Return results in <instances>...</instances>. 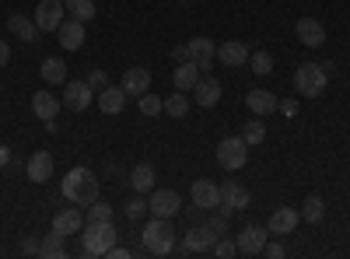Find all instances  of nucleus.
<instances>
[{
  "instance_id": "1",
  "label": "nucleus",
  "mask_w": 350,
  "mask_h": 259,
  "mask_svg": "<svg viewBox=\"0 0 350 259\" xmlns=\"http://www.w3.org/2000/svg\"><path fill=\"white\" fill-rule=\"evenodd\" d=\"M64 200H70L74 207H92L98 200V179L92 176V168H70L64 176Z\"/></svg>"
},
{
  "instance_id": "2",
  "label": "nucleus",
  "mask_w": 350,
  "mask_h": 259,
  "mask_svg": "<svg viewBox=\"0 0 350 259\" xmlns=\"http://www.w3.org/2000/svg\"><path fill=\"white\" fill-rule=\"evenodd\" d=\"M140 242H144V252L148 256H168L175 249V228L168 224V217H154L148 221V228L140 232Z\"/></svg>"
},
{
  "instance_id": "3",
  "label": "nucleus",
  "mask_w": 350,
  "mask_h": 259,
  "mask_svg": "<svg viewBox=\"0 0 350 259\" xmlns=\"http://www.w3.org/2000/svg\"><path fill=\"white\" fill-rule=\"evenodd\" d=\"M116 228L112 221H88L84 228V256H105L116 245Z\"/></svg>"
},
{
  "instance_id": "4",
  "label": "nucleus",
  "mask_w": 350,
  "mask_h": 259,
  "mask_svg": "<svg viewBox=\"0 0 350 259\" xmlns=\"http://www.w3.org/2000/svg\"><path fill=\"white\" fill-rule=\"evenodd\" d=\"M326 84H329V77H326V70L319 67V64H301L295 70V88L305 98H319V95L326 92Z\"/></svg>"
},
{
  "instance_id": "5",
  "label": "nucleus",
  "mask_w": 350,
  "mask_h": 259,
  "mask_svg": "<svg viewBox=\"0 0 350 259\" xmlns=\"http://www.w3.org/2000/svg\"><path fill=\"white\" fill-rule=\"evenodd\" d=\"M245 161H249V144L242 137H224L217 144V165L224 172H239Z\"/></svg>"
},
{
  "instance_id": "6",
  "label": "nucleus",
  "mask_w": 350,
  "mask_h": 259,
  "mask_svg": "<svg viewBox=\"0 0 350 259\" xmlns=\"http://www.w3.org/2000/svg\"><path fill=\"white\" fill-rule=\"evenodd\" d=\"M148 210H151L154 217H175V214L183 210V196L175 193V189H151Z\"/></svg>"
},
{
  "instance_id": "7",
  "label": "nucleus",
  "mask_w": 350,
  "mask_h": 259,
  "mask_svg": "<svg viewBox=\"0 0 350 259\" xmlns=\"http://www.w3.org/2000/svg\"><path fill=\"white\" fill-rule=\"evenodd\" d=\"M267 238H270V228L245 224L242 235L235 238V245H239V252H245V256H262V249H267Z\"/></svg>"
},
{
  "instance_id": "8",
  "label": "nucleus",
  "mask_w": 350,
  "mask_h": 259,
  "mask_svg": "<svg viewBox=\"0 0 350 259\" xmlns=\"http://www.w3.org/2000/svg\"><path fill=\"white\" fill-rule=\"evenodd\" d=\"M64 11H67L64 0H42L36 8V28L39 32H56L64 25Z\"/></svg>"
},
{
  "instance_id": "9",
  "label": "nucleus",
  "mask_w": 350,
  "mask_h": 259,
  "mask_svg": "<svg viewBox=\"0 0 350 259\" xmlns=\"http://www.w3.org/2000/svg\"><path fill=\"white\" fill-rule=\"evenodd\" d=\"M249 189L242 186V182H235V179H228L224 186H221V214H231V210H245L249 207Z\"/></svg>"
},
{
  "instance_id": "10",
  "label": "nucleus",
  "mask_w": 350,
  "mask_h": 259,
  "mask_svg": "<svg viewBox=\"0 0 350 259\" xmlns=\"http://www.w3.org/2000/svg\"><path fill=\"white\" fill-rule=\"evenodd\" d=\"M92 84L88 81H70V84H64V105L70 109V112H84L88 105H92Z\"/></svg>"
},
{
  "instance_id": "11",
  "label": "nucleus",
  "mask_w": 350,
  "mask_h": 259,
  "mask_svg": "<svg viewBox=\"0 0 350 259\" xmlns=\"http://www.w3.org/2000/svg\"><path fill=\"white\" fill-rule=\"evenodd\" d=\"M186 46H189V60H193L203 74H207V70H211V64H214V56H217L214 39H207V36H196V39H189Z\"/></svg>"
},
{
  "instance_id": "12",
  "label": "nucleus",
  "mask_w": 350,
  "mask_h": 259,
  "mask_svg": "<svg viewBox=\"0 0 350 259\" xmlns=\"http://www.w3.org/2000/svg\"><path fill=\"white\" fill-rule=\"evenodd\" d=\"M193 207H200V210L221 207V186H214V182H207V179H196V182H193Z\"/></svg>"
},
{
  "instance_id": "13",
  "label": "nucleus",
  "mask_w": 350,
  "mask_h": 259,
  "mask_svg": "<svg viewBox=\"0 0 350 259\" xmlns=\"http://www.w3.org/2000/svg\"><path fill=\"white\" fill-rule=\"evenodd\" d=\"M53 154L49 151H36L32 158H28L25 161V172H28V179H32V182H49L53 179Z\"/></svg>"
},
{
  "instance_id": "14",
  "label": "nucleus",
  "mask_w": 350,
  "mask_h": 259,
  "mask_svg": "<svg viewBox=\"0 0 350 259\" xmlns=\"http://www.w3.org/2000/svg\"><path fill=\"white\" fill-rule=\"evenodd\" d=\"M217 60L224 67H245L249 64V46L239 42V39H228V42L217 46Z\"/></svg>"
},
{
  "instance_id": "15",
  "label": "nucleus",
  "mask_w": 350,
  "mask_h": 259,
  "mask_svg": "<svg viewBox=\"0 0 350 259\" xmlns=\"http://www.w3.org/2000/svg\"><path fill=\"white\" fill-rule=\"evenodd\" d=\"M214 242H217V235L211 232L207 224H203V228H189L186 238H183V252H211Z\"/></svg>"
},
{
  "instance_id": "16",
  "label": "nucleus",
  "mask_w": 350,
  "mask_h": 259,
  "mask_svg": "<svg viewBox=\"0 0 350 259\" xmlns=\"http://www.w3.org/2000/svg\"><path fill=\"white\" fill-rule=\"evenodd\" d=\"M193 95H196V105H200V109H214V105L221 102V81H214V77L203 74V77L196 81Z\"/></svg>"
},
{
  "instance_id": "17",
  "label": "nucleus",
  "mask_w": 350,
  "mask_h": 259,
  "mask_svg": "<svg viewBox=\"0 0 350 259\" xmlns=\"http://www.w3.org/2000/svg\"><path fill=\"white\" fill-rule=\"evenodd\" d=\"M295 32H298V39H301L305 46H312V49H319V46L326 42V25L315 21V18H301V21L295 25Z\"/></svg>"
},
{
  "instance_id": "18",
  "label": "nucleus",
  "mask_w": 350,
  "mask_h": 259,
  "mask_svg": "<svg viewBox=\"0 0 350 259\" xmlns=\"http://www.w3.org/2000/svg\"><path fill=\"white\" fill-rule=\"evenodd\" d=\"M120 88L126 92V95H144V92H148L151 88V70L148 67H130L126 74H123V81H120Z\"/></svg>"
},
{
  "instance_id": "19",
  "label": "nucleus",
  "mask_w": 350,
  "mask_h": 259,
  "mask_svg": "<svg viewBox=\"0 0 350 259\" xmlns=\"http://www.w3.org/2000/svg\"><path fill=\"white\" fill-rule=\"evenodd\" d=\"M277 95L273 92H262V88H256V92H249L245 95V105H249V112H252V116H262V120H267L270 116V112H277Z\"/></svg>"
},
{
  "instance_id": "20",
  "label": "nucleus",
  "mask_w": 350,
  "mask_h": 259,
  "mask_svg": "<svg viewBox=\"0 0 350 259\" xmlns=\"http://www.w3.org/2000/svg\"><path fill=\"white\" fill-rule=\"evenodd\" d=\"M56 36H60V39H56V42H60L64 49H81L84 46V21H77V18H70V21H64L60 28H56Z\"/></svg>"
},
{
  "instance_id": "21",
  "label": "nucleus",
  "mask_w": 350,
  "mask_h": 259,
  "mask_svg": "<svg viewBox=\"0 0 350 259\" xmlns=\"http://www.w3.org/2000/svg\"><path fill=\"white\" fill-rule=\"evenodd\" d=\"M298 221H301V214H298V210H291V207H277L267 228H270V235H291V232L298 228Z\"/></svg>"
},
{
  "instance_id": "22",
  "label": "nucleus",
  "mask_w": 350,
  "mask_h": 259,
  "mask_svg": "<svg viewBox=\"0 0 350 259\" xmlns=\"http://www.w3.org/2000/svg\"><path fill=\"white\" fill-rule=\"evenodd\" d=\"M32 112H36L42 123H53L56 116H60V98L49 95V92H36L32 95Z\"/></svg>"
},
{
  "instance_id": "23",
  "label": "nucleus",
  "mask_w": 350,
  "mask_h": 259,
  "mask_svg": "<svg viewBox=\"0 0 350 259\" xmlns=\"http://www.w3.org/2000/svg\"><path fill=\"white\" fill-rule=\"evenodd\" d=\"M203 77V70L193 64V60H186V64H179L172 70V81H175V92H193L196 88V81Z\"/></svg>"
},
{
  "instance_id": "24",
  "label": "nucleus",
  "mask_w": 350,
  "mask_h": 259,
  "mask_svg": "<svg viewBox=\"0 0 350 259\" xmlns=\"http://www.w3.org/2000/svg\"><path fill=\"white\" fill-rule=\"evenodd\" d=\"M123 105H126V92L123 88H102L98 92V109L105 112V116H116V112H123Z\"/></svg>"
},
{
  "instance_id": "25",
  "label": "nucleus",
  "mask_w": 350,
  "mask_h": 259,
  "mask_svg": "<svg viewBox=\"0 0 350 259\" xmlns=\"http://www.w3.org/2000/svg\"><path fill=\"white\" fill-rule=\"evenodd\" d=\"M53 228H56L60 235H74V232H81V228H84V214H81L77 207H70V210H60V214L53 217Z\"/></svg>"
},
{
  "instance_id": "26",
  "label": "nucleus",
  "mask_w": 350,
  "mask_h": 259,
  "mask_svg": "<svg viewBox=\"0 0 350 259\" xmlns=\"http://www.w3.org/2000/svg\"><path fill=\"white\" fill-rule=\"evenodd\" d=\"M64 238H67V235H60V232L53 228L49 235H42V238H39V256H46V259H60V256L67 252Z\"/></svg>"
},
{
  "instance_id": "27",
  "label": "nucleus",
  "mask_w": 350,
  "mask_h": 259,
  "mask_svg": "<svg viewBox=\"0 0 350 259\" xmlns=\"http://www.w3.org/2000/svg\"><path fill=\"white\" fill-rule=\"evenodd\" d=\"M8 28H11L18 39H25V42H36V32H39L36 21L25 18V14H11V18H8Z\"/></svg>"
},
{
  "instance_id": "28",
  "label": "nucleus",
  "mask_w": 350,
  "mask_h": 259,
  "mask_svg": "<svg viewBox=\"0 0 350 259\" xmlns=\"http://www.w3.org/2000/svg\"><path fill=\"white\" fill-rule=\"evenodd\" d=\"M130 186H133L137 193H151V189H154V168H151V165H137V168L130 172Z\"/></svg>"
},
{
  "instance_id": "29",
  "label": "nucleus",
  "mask_w": 350,
  "mask_h": 259,
  "mask_svg": "<svg viewBox=\"0 0 350 259\" xmlns=\"http://www.w3.org/2000/svg\"><path fill=\"white\" fill-rule=\"evenodd\" d=\"M67 77V64L56 60V56H49V60H42V81L46 84H64Z\"/></svg>"
},
{
  "instance_id": "30",
  "label": "nucleus",
  "mask_w": 350,
  "mask_h": 259,
  "mask_svg": "<svg viewBox=\"0 0 350 259\" xmlns=\"http://www.w3.org/2000/svg\"><path fill=\"white\" fill-rule=\"evenodd\" d=\"M249 70H252V74H259V77L273 74V56H270L267 49H256V53H249Z\"/></svg>"
},
{
  "instance_id": "31",
  "label": "nucleus",
  "mask_w": 350,
  "mask_h": 259,
  "mask_svg": "<svg viewBox=\"0 0 350 259\" xmlns=\"http://www.w3.org/2000/svg\"><path fill=\"white\" fill-rule=\"evenodd\" d=\"M64 4H67L70 18H77V21H92L95 18V0H64Z\"/></svg>"
},
{
  "instance_id": "32",
  "label": "nucleus",
  "mask_w": 350,
  "mask_h": 259,
  "mask_svg": "<svg viewBox=\"0 0 350 259\" xmlns=\"http://www.w3.org/2000/svg\"><path fill=\"white\" fill-rule=\"evenodd\" d=\"M165 112H168L172 120H183L186 112H189V98H186L183 92H175V95H168V98H165Z\"/></svg>"
},
{
  "instance_id": "33",
  "label": "nucleus",
  "mask_w": 350,
  "mask_h": 259,
  "mask_svg": "<svg viewBox=\"0 0 350 259\" xmlns=\"http://www.w3.org/2000/svg\"><path fill=\"white\" fill-rule=\"evenodd\" d=\"M326 217V204L319 196H312V200H305V207H301V221H308V224H319Z\"/></svg>"
},
{
  "instance_id": "34",
  "label": "nucleus",
  "mask_w": 350,
  "mask_h": 259,
  "mask_svg": "<svg viewBox=\"0 0 350 259\" xmlns=\"http://www.w3.org/2000/svg\"><path fill=\"white\" fill-rule=\"evenodd\" d=\"M262 137H267V123H262V116L249 120V123H245V130H242V140L252 148V144H262Z\"/></svg>"
},
{
  "instance_id": "35",
  "label": "nucleus",
  "mask_w": 350,
  "mask_h": 259,
  "mask_svg": "<svg viewBox=\"0 0 350 259\" xmlns=\"http://www.w3.org/2000/svg\"><path fill=\"white\" fill-rule=\"evenodd\" d=\"M123 214H126L130 221H140L144 214H148V200H144V193H137L133 200H126V204H123Z\"/></svg>"
},
{
  "instance_id": "36",
  "label": "nucleus",
  "mask_w": 350,
  "mask_h": 259,
  "mask_svg": "<svg viewBox=\"0 0 350 259\" xmlns=\"http://www.w3.org/2000/svg\"><path fill=\"white\" fill-rule=\"evenodd\" d=\"M137 102H140V112H144V116H158V112H165V102H161L158 95H151V92H144Z\"/></svg>"
},
{
  "instance_id": "37",
  "label": "nucleus",
  "mask_w": 350,
  "mask_h": 259,
  "mask_svg": "<svg viewBox=\"0 0 350 259\" xmlns=\"http://www.w3.org/2000/svg\"><path fill=\"white\" fill-rule=\"evenodd\" d=\"M88 221H112V207L105 200H95V204L88 207Z\"/></svg>"
},
{
  "instance_id": "38",
  "label": "nucleus",
  "mask_w": 350,
  "mask_h": 259,
  "mask_svg": "<svg viewBox=\"0 0 350 259\" xmlns=\"http://www.w3.org/2000/svg\"><path fill=\"white\" fill-rule=\"evenodd\" d=\"M211 252H214V256H221V259H228V256H235V252H239V245L231 242V238H224V235H221V238L214 242V249H211Z\"/></svg>"
},
{
  "instance_id": "39",
  "label": "nucleus",
  "mask_w": 350,
  "mask_h": 259,
  "mask_svg": "<svg viewBox=\"0 0 350 259\" xmlns=\"http://www.w3.org/2000/svg\"><path fill=\"white\" fill-rule=\"evenodd\" d=\"M203 224H207L211 228V232L221 238L224 232H228V214H214V217H207V221H203Z\"/></svg>"
},
{
  "instance_id": "40",
  "label": "nucleus",
  "mask_w": 350,
  "mask_h": 259,
  "mask_svg": "<svg viewBox=\"0 0 350 259\" xmlns=\"http://www.w3.org/2000/svg\"><path fill=\"white\" fill-rule=\"evenodd\" d=\"M88 84H92V92H102V88H109V74L105 70H92L88 74Z\"/></svg>"
},
{
  "instance_id": "41",
  "label": "nucleus",
  "mask_w": 350,
  "mask_h": 259,
  "mask_svg": "<svg viewBox=\"0 0 350 259\" xmlns=\"http://www.w3.org/2000/svg\"><path fill=\"white\" fill-rule=\"evenodd\" d=\"M277 112H284L287 120H291V116H298V98H284V102H277Z\"/></svg>"
},
{
  "instance_id": "42",
  "label": "nucleus",
  "mask_w": 350,
  "mask_h": 259,
  "mask_svg": "<svg viewBox=\"0 0 350 259\" xmlns=\"http://www.w3.org/2000/svg\"><path fill=\"white\" fill-rule=\"evenodd\" d=\"M262 256H270V259H280V256H284V245H280V242H267V249H262Z\"/></svg>"
},
{
  "instance_id": "43",
  "label": "nucleus",
  "mask_w": 350,
  "mask_h": 259,
  "mask_svg": "<svg viewBox=\"0 0 350 259\" xmlns=\"http://www.w3.org/2000/svg\"><path fill=\"white\" fill-rule=\"evenodd\" d=\"M172 60H175V64H186V60H189V46H175V49H172Z\"/></svg>"
},
{
  "instance_id": "44",
  "label": "nucleus",
  "mask_w": 350,
  "mask_h": 259,
  "mask_svg": "<svg viewBox=\"0 0 350 259\" xmlns=\"http://www.w3.org/2000/svg\"><path fill=\"white\" fill-rule=\"evenodd\" d=\"M8 64H11V46L0 39V67H8Z\"/></svg>"
},
{
  "instance_id": "45",
  "label": "nucleus",
  "mask_w": 350,
  "mask_h": 259,
  "mask_svg": "<svg viewBox=\"0 0 350 259\" xmlns=\"http://www.w3.org/2000/svg\"><path fill=\"white\" fill-rule=\"evenodd\" d=\"M105 256H112V259H130V249H123V245H112Z\"/></svg>"
},
{
  "instance_id": "46",
  "label": "nucleus",
  "mask_w": 350,
  "mask_h": 259,
  "mask_svg": "<svg viewBox=\"0 0 350 259\" xmlns=\"http://www.w3.org/2000/svg\"><path fill=\"white\" fill-rule=\"evenodd\" d=\"M11 161V148H8V144H0V168H4Z\"/></svg>"
},
{
  "instance_id": "47",
  "label": "nucleus",
  "mask_w": 350,
  "mask_h": 259,
  "mask_svg": "<svg viewBox=\"0 0 350 259\" xmlns=\"http://www.w3.org/2000/svg\"><path fill=\"white\" fill-rule=\"evenodd\" d=\"M21 249H25V252H39V238H25Z\"/></svg>"
},
{
  "instance_id": "48",
  "label": "nucleus",
  "mask_w": 350,
  "mask_h": 259,
  "mask_svg": "<svg viewBox=\"0 0 350 259\" xmlns=\"http://www.w3.org/2000/svg\"><path fill=\"white\" fill-rule=\"evenodd\" d=\"M319 67L326 70V77H333V74H336V64H333V60H323V64H319Z\"/></svg>"
}]
</instances>
